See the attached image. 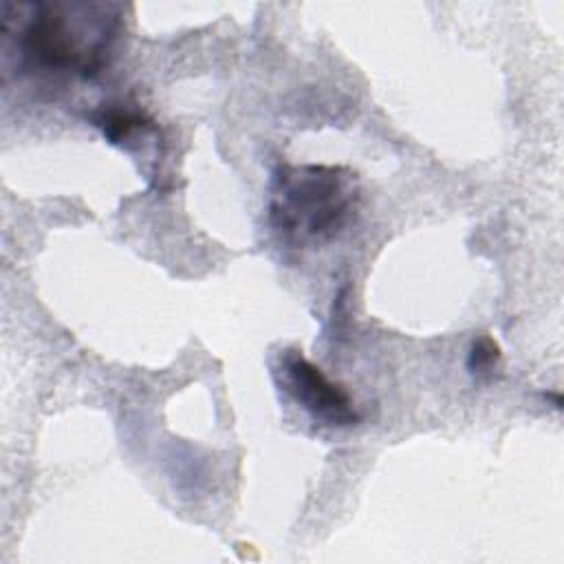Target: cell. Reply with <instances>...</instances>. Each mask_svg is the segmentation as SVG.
Returning a JSON list of instances; mask_svg holds the SVG:
<instances>
[{
    "mask_svg": "<svg viewBox=\"0 0 564 564\" xmlns=\"http://www.w3.org/2000/svg\"><path fill=\"white\" fill-rule=\"evenodd\" d=\"M284 390L319 423L330 427H346L359 423V412L352 397L335 381H330L319 366L308 361L297 350H286L278 368Z\"/></svg>",
    "mask_w": 564,
    "mask_h": 564,
    "instance_id": "cell-3",
    "label": "cell"
},
{
    "mask_svg": "<svg viewBox=\"0 0 564 564\" xmlns=\"http://www.w3.org/2000/svg\"><path fill=\"white\" fill-rule=\"evenodd\" d=\"M357 178L339 165L282 163L269 185V223L293 247L333 238L350 218Z\"/></svg>",
    "mask_w": 564,
    "mask_h": 564,
    "instance_id": "cell-2",
    "label": "cell"
},
{
    "mask_svg": "<svg viewBox=\"0 0 564 564\" xmlns=\"http://www.w3.org/2000/svg\"><path fill=\"white\" fill-rule=\"evenodd\" d=\"M95 126L112 145H128L137 134L152 130V121L141 112L123 106H108L93 115Z\"/></svg>",
    "mask_w": 564,
    "mask_h": 564,
    "instance_id": "cell-4",
    "label": "cell"
},
{
    "mask_svg": "<svg viewBox=\"0 0 564 564\" xmlns=\"http://www.w3.org/2000/svg\"><path fill=\"white\" fill-rule=\"evenodd\" d=\"M498 359H500L498 344L489 337H480L471 344V350H469V357H467V368L474 375H485L498 364Z\"/></svg>",
    "mask_w": 564,
    "mask_h": 564,
    "instance_id": "cell-5",
    "label": "cell"
},
{
    "mask_svg": "<svg viewBox=\"0 0 564 564\" xmlns=\"http://www.w3.org/2000/svg\"><path fill=\"white\" fill-rule=\"evenodd\" d=\"M0 11L22 66L75 77L106 66L121 22L119 7L104 2H2Z\"/></svg>",
    "mask_w": 564,
    "mask_h": 564,
    "instance_id": "cell-1",
    "label": "cell"
}]
</instances>
